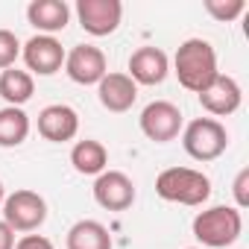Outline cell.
<instances>
[{
  "instance_id": "1",
  "label": "cell",
  "mask_w": 249,
  "mask_h": 249,
  "mask_svg": "<svg viewBox=\"0 0 249 249\" xmlns=\"http://www.w3.org/2000/svg\"><path fill=\"white\" fill-rule=\"evenodd\" d=\"M173 68H176V76H179V85L194 91V94H202L214 79H217V53L211 47V41L205 38H188L179 44L176 50V59H173Z\"/></svg>"
},
{
  "instance_id": "2",
  "label": "cell",
  "mask_w": 249,
  "mask_h": 249,
  "mask_svg": "<svg viewBox=\"0 0 249 249\" xmlns=\"http://www.w3.org/2000/svg\"><path fill=\"white\" fill-rule=\"evenodd\" d=\"M156 194L164 202H179L194 208L211 196V179L194 167H167L156 179Z\"/></svg>"
},
{
  "instance_id": "3",
  "label": "cell",
  "mask_w": 249,
  "mask_h": 249,
  "mask_svg": "<svg viewBox=\"0 0 249 249\" xmlns=\"http://www.w3.org/2000/svg\"><path fill=\"white\" fill-rule=\"evenodd\" d=\"M243 231V217L234 205H214L194 217V237L208 249L231 246Z\"/></svg>"
},
{
  "instance_id": "4",
  "label": "cell",
  "mask_w": 249,
  "mask_h": 249,
  "mask_svg": "<svg viewBox=\"0 0 249 249\" xmlns=\"http://www.w3.org/2000/svg\"><path fill=\"white\" fill-rule=\"evenodd\" d=\"M182 147L194 161H214L229 147V132L214 117H196L182 132Z\"/></svg>"
},
{
  "instance_id": "5",
  "label": "cell",
  "mask_w": 249,
  "mask_h": 249,
  "mask_svg": "<svg viewBox=\"0 0 249 249\" xmlns=\"http://www.w3.org/2000/svg\"><path fill=\"white\" fill-rule=\"evenodd\" d=\"M47 220V202L36 191H15L3 199V223L12 231H36Z\"/></svg>"
},
{
  "instance_id": "6",
  "label": "cell",
  "mask_w": 249,
  "mask_h": 249,
  "mask_svg": "<svg viewBox=\"0 0 249 249\" xmlns=\"http://www.w3.org/2000/svg\"><path fill=\"white\" fill-rule=\"evenodd\" d=\"M138 123H141V132L150 141L167 144V141H176L182 132V111L170 100H153L150 106H144Z\"/></svg>"
},
{
  "instance_id": "7",
  "label": "cell",
  "mask_w": 249,
  "mask_h": 249,
  "mask_svg": "<svg viewBox=\"0 0 249 249\" xmlns=\"http://www.w3.org/2000/svg\"><path fill=\"white\" fill-rule=\"evenodd\" d=\"M76 18L88 36H111L120 27L123 3L120 0H76Z\"/></svg>"
},
{
  "instance_id": "8",
  "label": "cell",
  "mask_w": 249,
  "mask_h": 249,
  "mask_svg": "<svg viewBox=\"0 0 249 249\" xmlns=\"http://www.w3.org/2000/svg\"><path fill=\"white\" fill-rule=\"evenodd\" d=\"M94 199L106 211H126L135 202V182L120 170H103L94 179Z\"/></svg>"
},
{
  "instance_id": "9",
  "label": "cell",
  "mask_w": 249,
  "mask_h": 249,
  "mask_svg": "<svg viewBox=\"0 0 249 249\" xmlns=\"http://www.w3.org/2000/svg\"><path fill=\"white\" fill-rule=\"evenodd\" d=\"M65 71L76 85H97L106 73V53L94 44H76L71 53H65Z\"/></svg>"
},
{
  "instance_id": "10",
  "label": "cell",
  "mask_w": 249,
  "mask_h": 249,
  "mask_svg": "<svg viewBox=\"0 0 249 249\" xmlns=\"http://www.w3.org/2000/svg\"><path fill=\"white\" fill-rule=\"evenodd\" d=\"M21 56H24L27 68L38 76H53L65 65V47L53 36H33L21 47Z\"/></svg>"
},
{
  "instance_id": "11",
  "label": "cell",
  "mask_w": 249,
  "mask_h": 249,
  "mask_svg": "<svg viewBox=\"0 0 249 249\" xmlns=\"http://www.w3.org/2000/svg\"><path fill=\"white\" fill-rule=\"evenodd\" d=\"M76 132H79V114L71 106L53 103V106H44L38 111V135L44 141L65 144V141H73Z\"/></svg>"
},
{
  "instance_id": "12",
  "label": "cell",
  "mask_w": 249,
  "mask_h": 249,
  "mask_svg": "<svg viewBox=\"0 0 249 249\" xmlns=\"http://www.w3.org/2000/svg\"><path fill=\"white\" fill-rule=\"evenodd\" d=\"M196 97H199V106H202L208 114H214V117H226V114H234V111L240 108L243 91H240V85H237L234 76H229V73H217V79H214L202 94H196Z\"/></svg>"
},
{
  "instance_id": "13",
  "label": "cell",
  "mask_w": 249,
  "mask_h": 249,
  "mask_svg": "<svg viewBox=\"0 0 249 249\" xmlns=\"http://www.w3.org/2000/svg\"><path fill=\"white\" fill-rule=\"evenodd\" d=\"M170 73V59L159 47H138L129 56V79L135 85H161Z\"/></svg>"
},
{
  "instance_id": "14",
  "label": "cell",
  "mask_w": 249,
  "mask_h": 249,
  "mask_svg": "<svg viewBox=\"0 0 249 249\" xmlns=\"http://www.w3.org/2000/svg\"><path fill=\"white\" fill-rule=\"evenodd\" d=\"M97 97L100 106L120 114V111H129L138 100V85L129 79V73H106L97 82Z\"/></svg>"
},
{
  "instance_id": "15",
  "label": "cell",
  "mask_w": 249,
  "mask_h": 249,
  "mask_svg": "<svg viewBox=\"0 0 249 249\" xmlns=\"http://www.w3.org/2000/svg\"><path fill=\"white\" fill-rule=\"evenodd\" d=\"M27 21L38 30V36H53L68 27L71 6L65 0H33L27 6Z\"/></svg>"
},
{
  "instance_id": "16",
  "label": "cell",
  "mask_w": 249,
  "mask_h": 249,
  "mask_svg": "<svg viewBox=\"0 0 249 249\" xmlns=\"http://www.w3.org/2000/svg\"><path fill=\"white\" fill-rule=\"evenodd\" d=\"M71 164L82 176H100L108 167V150L100 141H94V138L76 141L73 150H71Z\"/></svg>"
},
{
  "instance_id": "17",
  "label": "cell",
  "mask_w": 249,
  "mask_h": 249,
  "mask_svg": "<svg viewBox=\"0 0 249 249\" xmlns=\"http://www.w3.org/2000/svg\"><path fill=\"white\" fill-rule=\"evenodd\" d=\"M68 249H111V234L97 220H79L68 229Z\"/></svg>"
},
{
  "instance_id": "18",
  "label": "cell",
  "mask_w": 249,
  "mask_h": 249,
  "mask_svg": "<svg viewBox=\"0 0 249 249\" xmlns=\"http://www.w3.org/2000/svg\"><path fill=\"white\" fill-rule=\"evenodd\" d=\"M36 94V82L30 71H18V68H6L0 73V97L6 100V106L21 108L30 97Z\"/></svg>"
},
{
  "instance_id": "19",
  "label": "cell",
  "mask_w": 249,
  "mask_h": 249,
  "mask_svg": "<svg viewBox=\"0 0 249 249\" xmlns=\"http://www.w3.org/2000/svg\"><path fill=\"white\" fill-rule=\"evenodd\" d=\"M30 135V117L24 108H0V147H18Z\"/></svg>"
},
{
  "instance_id": "20",
  "label": "cell",
  "mask_w": 249,
  "mask_h": 249,
  "mask_svg": "<svg viewBox=\"0 0 249 249\" xmlns=\"http://www.w3.org/2000/svg\"><path fill=\"white\" fill-rule=\"evenodd\" d=\"M205 12L220 21V24H229L234 18H240L246 12V3L243 0H205Z\"/></svg>"
},
{
  "instance_id": "21",
  "label": "cell",
  "mask_w": 249,
  "mask_h": 249,
  "mask_svg": "<svg viewBox=\"0 0 249 249\" xmlns=\"http://www.w3.org/2000/svg\"><path fill=\"white\" fill-rule=\"evenodd\" d=\"M21 56V41L12 30H0V71H6V68H15Z\"/></svg>"
},
{
  "instance_id": "22",
  "label": "cell",
  "mask_w": 249,
  "mask_h": 249,
  "mask_svg": "<svg viewBox=\"0 0 249 249\" xmlns=\"http://www.w3.org/2000/svg\"><path fill=\"white\" fill-rule=\"evenodd\" d=\"M246 188H249V170H240L237 179H234V199H237L234 208H237V211L249 205V191H246Z\"/></svg>"
},
{
  "instance_id": "23",
  "label": "cell",
  "mask_w": 249,
  "mask_h": 249,
  "mask_svg": "<svg viewBox=\"0 0 249 249\" xmlns=\"http://www.w3.org/2000/svg\"><path fill=\"white\" fill-rule=\"evenodd\" d=\"M15 249H56V246H53V240L44 237V234H24V237L15 243Z\"/></svg>"
},
{
  "instance_id": "24",
  "label": "cell",
  "mask_w": 249,
  "mask_h": 249,
  "mask_svg": "<svg viewBox=\"0 0 249 249\" xmlns=\"http://www.w3.org/2000/svg\"><path fill=\"white\" fill-rule=\"evenodd\" d=\"M0 249H15V231L0 220Z\"/></svg>"
},
{
  "instance_id": "25",
  "label": "cell",
  "mask_w": 249,
  "mask_h": 249,
  "mask_svg": "<svg viewBox=\"0 0 249 249\" xmlns=\"http://www.w3.org/2000/svg\"><path fill=\"white\" fill-rule=\"evenodd\" d=\"M3 199H6V188H3V182H0V205H3Z\"/></svg>"
},
{
  "instance_id": "26",
  "label": "cell",
  "mask_w": 249,
  "mask_h": 249,
  "mask_svg": "<svg viewBox=\"0 0 249 249\" xmlns=\"http://www.w3.org/2000/svg\"><path fill=\"white\" fill-rule=\"evenodd\" d=\"M191 249H196V246H191Z\"/></svg>"
}]
</instances>
